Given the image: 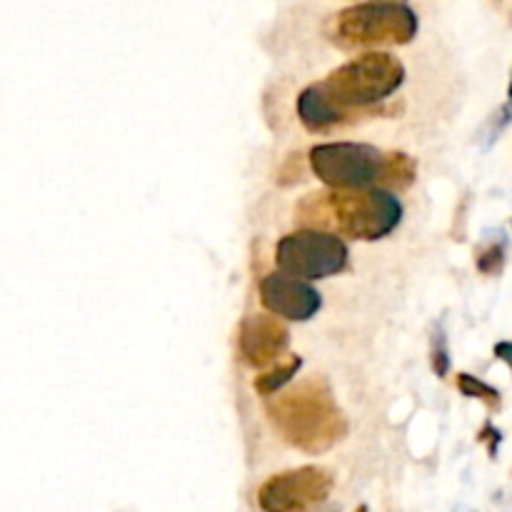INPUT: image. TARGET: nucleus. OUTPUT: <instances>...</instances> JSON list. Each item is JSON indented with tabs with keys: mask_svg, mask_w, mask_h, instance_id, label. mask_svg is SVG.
Here are the masks:
<instances>
[{
	"mask_svg": "<svg viewBox=\"0 0 512 512\" xmlns=\"http://www.w3.org/2000/svg\"><path fill=\"white\" fill-rule=\"evenodd\" d=\"M403 220V203L388 190H358V193H315L300 203L298 223L305 230H320L350 240L388 238Z\"/></svg>",
	"mask_w": 512,
	"mask_h": 512,
	"instance_id": "f257e3e1",
	"label": "nucleus"
},
{
	"mask_svg": "<svg viewBox=\"0 0 512 512\" xmlns=\"http://www.w3.org/2000/svg\"><path fill=\"white\" fill-rule=\"evenodd\" d=\"M268 415L280 438L308 455L328 453L348 435V420L325 378H308L288 393L273 395Z\"/></svg>",
	"mask_w": 512,
	"mask_h": 512,
	"instance_id": "f03ea898",
	"label": "nucleus"
},
{
	"mask_svg": "<svg viewBox=\"0 0 512 512\" xmlns=\"http://www.w3.org/2000/svg\"><path fill=\"white\" fill-rule=\"evenodd\" d=\"M405 83V65L390 53H365L348 60L338 70L320 80L318 90L340 123H358L373 115L375 105L385 103Z\"/></svg>",
	"mask_w": 512,
	"mask_h": 512,
	"instance_id": "7ed1b4c3",
	"label": "nucleus"
},
{
	"mask_svg": "<svg viewBox=\"0 0 512 512\" xmlns=\"http://www.w3.org/2000/svg\"><path fill=\"white\" fill-rule=\"evenodd\" d=\"M418 13L408 3H358L330 18V40L340 48L405 45L418 35Z\"/></svg>",
	"mask_w": 512,
	"mask_h": 512,
	"instance_id": "20e7f679",
	"label": "nucleus"
},
{
	"mask_svg": "<svg viewBox=\"0 0 512 512\" xmlns=\"http://www.w3.org/2000/svg\"><path fill=\"white\" fill-rule=\"evenodd\" d=\"M310 170L338 193L383 190L388 153L368 143H320L308 153Z\"/></svg>",
	"mask_w": 512,
	"mask_h": 512,
	"instance_id": "39448f33",
	"label": "nucleus"
},
{
	"mask_svg": "<svg viewBox=\"0 0 512 512\" xmlns=\"http://www.w3.org/2000/svg\"><path fill=\"white\" fill-rule=\"evenodd\" d=\"M280 273L298 280H323L348 270L350 248L343 238L320 230H295L275 248Z\"/></svg>",
	"mask_w": 512,
	"mask_h": 512,
	"instance_id": "423d86ee",
	"label": "nucleus"
},
{
	"mask_svg": "<svg viewBox=\"0 0 512 512\" xmlns=\"http://www.w3.org/2000/svg\"><path fill=\"white\" fill-rule=\"evenodd\" d=\"M333 485V475L318 465L285 470L260 485L258 505L263 512H308L330 498Z\"/></svg>",
	"mask_w": 512,
	"mask_h": 512,
	"instance_id": "0eeeda50",
	"label": "nucleus"
},
{
	"mask_svg": "<svg viewBox=\"0 0 512 512\" xmlns=\"http://www.w3.org/2000/svg\"><path fill=\"white\" fill-rule=\"evenodd\" d=\"M260 303L273 313V318L308 323L323 308V295L305 280L270 273L260 280Z\"/></svg>",
	"mask_w": 512,
	"mask_h": 512,
	"instance_id": "6e6552de",
	"label": "nucleus"
},
{
	"mask_svg": "<svg viewBox=\"0 0 512 512\" xmlns=\"http://www.w3.org/2000/svg\"><path fill=\"white\" fill-rule=\"evenodd\" d=\"M290 345V330L273 315L255 313L240 323L238 350L240 358L253 368H268L280 363Z\"/></svg>",
	"mask_w": 512,
	"mask_h": 512,
	"instance_id": "1a4fd4ad",
	"label": "nucleus"
},
{
	"mask_svg": "<svg viewBox=\"0 0 512 512\" xmlns=\"http://www.w3.org/2000/svg\"><path fill=\"white\" fill-rule=\"evenodd\" d=\"M300 368H303V358H298V355L288 358L285 363H275L268 373L255 378V393L263 395V398H273V395H278L280 390L293 383Z\"/></svg>",
	"mask_w": 512,
	"mask_h": 512,
	"instance_id": "9d476101",
	"label": "nucleus"
},
{
	"mask_svg": "<svg viewBox=\"0 0 512 512\" xmlns=\"http://www.w3.org/2000/svg\"><path fill=\"white\" fill-rule=\"evenodd\" d=\"M418 175V163L405 153H388L385 158V178L383 190L393 193V190H405L415 183Z\"/></svg>",
	"mask_w": 512,
	"mask_h": 512,
	"instance_id": "9b49d317",
	"label": "nucleus"
},
{
	"mask_svg": "<svg viewBox=\"0 0 512 512\" xmlns=\"http://www.w3.org/2000/svg\"><path fill=\"white\" fill-rule=\"evenodd\" d=\"M455 383H458V390L465 395V398L483 400V403L488 405L490 410H500V408H503V398H500L498 390H495L493 385L483 383V380H480V378H475V375L460 373L458 378H455Z\"/></svg>",
	"mask_w": 512,
	"mask_h": 512,
	"instance_id": "f8f14e48",
	"label": "nucleus"
},
{
	"mask_svg": "<svg viewBox=\"0 0 512 512\" xmlns=\"http://www.w3.org/2000/svg\"><path fill=\"white\" fill-rule=\"evenodd\" d=\"M430 363H433V370L438 378H445L450 370V353H448V338H445V330L435 328L433 343H430Z\"/></svg>",
	"mask_w": 512,
	"mask_h": 512,
	"instance_id": "ddd939ff",
	"label": "nucleus"
},
{
	"mask_svg": "<svg viewBox=\"0 0 512 512\" xmlns=\"http://www.w3.org/2000/svg\"><path fill=\"white\" fill-rule=\"evenodd\" d=\"M475 263H478V270L483 275H500L505 268V245L503 243L488 245V248L480 250Z\"/></svg>",
	"mask_w": 512,
	"mask_h": 512,
	"instance_id": "4468645a",
	"label": "nucleus"
},
{
	"mask_svg": "<svg viewBox=\"0 0 512 512\" xmlns=\"http://www.w3.org/2000/svg\"><path fill=\"white\" fill-rule=\"evenodd\" d=\"M480 440H483V443H488L490 458H498V445H500V440H503V433H500V430H495L493 425L488 423L483 428V433H480Z\"/></svg>",
	"mask_w": 512,
	"mask_h": 512,
	"instance_id": "2eb2a0df",
	"label": "nucleus"
},
{
	"mask_svg": "<svg viewBox=\"0 0 512 512\" xmlns=\"http://www.w3.org/2000/svg\"><path fill=\"white\" fill-rule=\"evenodd\" d=\"M495 355H498V358L503 360V363H508L510 370H512V340H510V343H498V345H495Z\"/></svg>",
	"mask_w": 512,
	"mask_h": 512,
	"instance_id": "dca6fc26",
	"label": "nucleus"
},
{
	"mask_svg": "<svg viewBox=\"0 0 512 512\" xmlns=\"http://www.w3.org/2000/svg\"><path fill=\"white\" fill-rule=\"evenodd\" d=\"M508 93H510V100H512V80H510V90H508Z\"/></svg>",
	"mask_w": 512,
	"mask_h": 512,
	"instance_id": "f3484780",
	"label": "nucleus"
}]
</instances>
